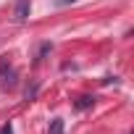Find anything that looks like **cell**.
<instances>
[{
    "label": "cell",
    "mask_w": 134,
    "mask_h": 134,
    "mask_svg": "<svg viewBox=\"0 0 134 134\" xmlns=\"http://www.w3.org/2000/svg\"><path fill=\"white\" fill-rule=\"evenodd\" d=\"M29 11H32V3H29V0H19V3H16V11H13V19H16V21H26Z\"/></svg>",
    "instance_id": "obj_1"
},
{
    "label": "cell",
    "mask_w": 134,
    "mask_h": 134,
    "mask_svg": "<svg viewBox=\"0 0 134 134\" xmlns=\"http://www.w3.org/2000/svg\"><path fill=\"white\" fill-rule=\"evenodd\" d=\"M0 134H13V129H11V124H5L3 129H0Z\"/></svg>",
    "instance_id": "obj_4"
},
{
    "label": "cell",
    "mask_w": 134,
    "mask_h": 134,
    "mask_svg": "<svg viewBox=\"0 0 134 134\" xmlns=\"http://www.w3.org/2000/svg\"><path fill=\"white\" fill-rule=\"evenodd\" d=\"M50 134H63V121H60V118H53V124H50Z\"/></svg>",
    "instance_id": "obj_2"
},
{
    "label": "cell",
    "mask_w": 134,
    "mask_h": 134,
    "mask_svg": "<svg viewBox=\"0 0 134 134\" xmlns=\"http://www.w3.org/2000/svg\"><path fill=\"white\" fill-rule=\"evenodd\" d=\"M95 103V97H79V103H76V108H90Z\"/></svg>",
    "instance_id": "obj_3"
},
{
    "label": "cell",
    "mask_w": 134,
    "mask_h": 134,
    "mask_svg": "<svg viewBox=\"0 0 134 134\" xmlns=\"http://www.w3.org/2000/svg\"><path fill=\"white\" fill-rule=\"evenodd\" d=\"M58 5H71V3H76V0H55Z\"/></svg>",
    "instance_id": "obj_5"
}]
</instances>
